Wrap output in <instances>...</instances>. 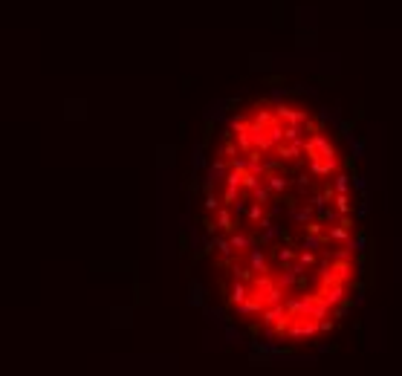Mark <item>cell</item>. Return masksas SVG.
Listing matches in <instances>:
<instances>
[{"label":"cell","mask_w":402,"mask_h":376,"mask_svg":"<svg viewBox=\"0 0 402 376\" xmlns=\"http://www.w3.org/2000/svg\"><path fill=\"white\" fill-rule=\"evenodd\" d=\"M226 339L235 342V339H237V330H235V327H226Z\"/></svg>","instance_id":"ab89813d"},{"label":"cell","mask_w":402,"mask_h":376,"mask_svg":"<svg viewBox=\"0 0 402 376\" xmlns=\"http://www.w3.org/2000/svg\"><path fill=\"white\" fill-rule=\"evenodd\" d=\"M321 243H327V240H324V235H309V232H307V237L301 240V249L318 252V249H321Z\"/></svg>","instance_id":"ffe728a7"},{"label":"cell","mask_w":402,"mask_h":376,"mask_svg":"<svg viewBox=\"0 0 402 376\" xmlns=\"http://www.w3.org/2000/svg\"><path fill=\"white\" fill-rule=\"evenodd\" d=\"M237 154H240V151H237V145H235V142H229V136H226V139H223V145H220V157H223V159H232V157H237Z\"/></svg>","instance_id":"4316f807"},{"label":"cell","mask_w":402,"mask_h":376,"mask_svg":"<svg viewBox=\"0 0 402 376\" xmlns=\"http://www.w3.org/2000/svg\"><path fill=\"white\" fill-rule=\"evenodd\" d=\"M315 260H318V258H315V252H309V249H301V255H298V263H304V266H312V263H315Z\"/></svg>","instance_id":"1f68e13d"},{"label":"cell","mask_w":402,"mask_h":376,"mask_svg":"<svg viewBox=\"0 0 402 376\" xmlns=\"http://www.w3.org/2000/svg\"><path fill=\"white\" fill-rule=\"evenodd\" d=\"M232 272H235V278H237V281H252V278H255V272H252V269H249L246 263H237V260H235V263H232Z\"/></svg>","instance_id":"44dd1931"},{"label":"cell","mask_w":402,"mask_h":376,"mask_svg":"<svg viewBox=\"0 0 402 376\" xmlns=\"http://www.w3.org/2000/svg\"><path fill=\"white\" fill-rule=\"evenodd\" d=\"M286 315V307H284V301L281 304H269V307H263L260 310V321H263V327H272L275 321H281Z\"/></svg>","instance_id":"9c48e42d"},{"label":"cell","mask_w":402,"mask_h":376,"mask_svg":"<svg viewBox=\"0 0 402 376\" xmlns=\"http://www.w3.org/2000/svg\"><path fill=\"white\" fill-rule=\"evenodd\" d=\"M315 217L318 220H324V223H339V212H333V209H330V206H327V209H324V212H321V214H315Z\"/></svg>","instance_id":"4dcf8cb0"},{"label":"cell","mask_w":402,"mask_h":376,"mask_svg":"<svg viewBox=\"0 0 402 376\" xmlns=\"http://www.w3.org/2000/svg\"><path fill=\"white\" fill-rule=\"evenodd\" d=\"M275 119L284 122V125H307L309 116H307V110H298V107H289V104L281 101L275 107Z\"/></svg>","instance_id":"3957f363"},{"label":"cell","mask_w":402,"mask_h":376,"mask_svg":"<svg viewBox=\"0 0 402 376\" xmlns=\"http://www.w3.org/2000/svg\"><path fill=\"white\" fill-rule=\"evenodd\" d=\"M304 154H307V159H315V157L330 159V157H336V148L330 145V139L321 130H315L309 139H304Z\"/></svg>","instance_id":"6da1fadb"},{"label":"cell","mask_w":402,"mask_h":376,"mask_svg":"<svg viewBox=\"0 0 402 376\" xmlns=\"http://www.w3.org/2000/svg\"><path fill=\"white\" fill-rule=\"evenodd\" d=\"M235 145H237V151H240V154L252 151V136H249V125L243 127V130H235Z\"/></svg>","instance_id":"2e32d148"},{"label":"cell","mask_w":402,"mask_h":376,"mask_svg":"<svg viewBox=\"0 0 402 376\" xmlns=\"http://www.w3.org/2000/svg\"><path fill=\"white\" fill-rule=\"evenodd\" d=\"M249 252V269L252 272H269V260H266V255H263V249H258V246H252Z\"/></svg>","instance_id":"ba28073f"},{"label":"cell","mask_w":402,"mask_h":376,"mask_svg":"<svg viewBox=\"0 0 402 376\" xmlns=\"http://www.w3.org/2000/svg\"><path fill=\"white\" fill-rule=\"evenodd\" d=\"M229 243H232V249H237V252H246L252 249V246H258V240L255 237H249L246 232H229Z\"/></svg>","instance_id":"30bf717a"},{"label":"cell","mask_w":402,"mask_h":376,"mask_svg":"<svg viewBox=\"0 0 402 376\" xmlns=\"http://www.w3.org/2000/svg\"><path fill=\"white\" fill-rule=\"evenodd\" d=\"M324 240H327V243H330V240H333V243H347V240H350V229H347V226H333V223H330V229H327V232H324Z\"/></svg>","instance_id":"4fadbf2b"},{"label":"cell","mask_w":402,"mask_h":376,"mask_svg":"<svg viewBox=\"0 0 402 376\" xmlns=\"http://www.w3.org/2000/svg\"><path fill=\"white\" fill-rule=\"evenodd\" d=\"M214 249L220 252L223 258H229V260H232V255H235L232 243H229V237H214Z\"/></svg>","instance_id":"d4e9b609"},{"label":"cell","mask_w":402,"mask_h":376,"mask_svg":"<svg viewBox=\"0 0 402 376\" xmlns=\"http://www.w3.org/2000/svg\"><path fill=\"white\" fill-rule=\"evenodd\" d=\"M243 212H246V197H237V200L232 203V214H235V217H240Z\"/></svg>","instance_id":"e575fe53"},{"label":"cell","mask_w":402,"mask_h":376,"mask_svg":"<svg viewBox=\"0 0 402 376\" xmlns=\"http://www.w3.org/2000/svg\"><path fill=\"white\" fill-rule=\"evenodd\" d=\"M269 122H275V113H269L266 107H260V104H258V113L252 116V125H260V127H266V125H269Z\"/></svg>","instance_id":"d6986e66"},{"label":"cell","mask_w":402,"mask_h":376,"mask_svg":"<svg viewBox=\"0 0 402 376\" xmlns=\"http://www.w3.org/2000/svg\"><path fill=\"white\" fill-rule=\"evenodd\" d=\"M301 275H307V266L304 263H284V269H281V275L275 278V283H278L281 289H292L295 283H298V278Z\"/></svg>","instance_id":"7a4b0ae2"},{"label":"cell","mask_w":402,"mask_h":376,"mask_svg":"<svg viewBox=\"0 0 402 376\" xmlns=\"http://www.w3.org/2000/svg\"><path fill=\"white\" fill-rule=\"evenodd\" d=\"M237 197H240V188H232V186H226V191H223V203H226V206H232V203H235Z\"/></svg>","instance_id":"f546056e"},{"label":"cell","mask_w":402,"mask_h":376,"mask_svg":"<svg viewBox=\"0 0 402 376\" xmlns=\"http://www.w3.org/2000/svg\"><path fill=\"white\" fill-rule=\"evenodd\" d=\"M235 310H237V315H240V318L260 315V310H263V301H260V295H255V292L249 289V295L240 301V304H235Z\"/></svg>","instance_id":"8992f818"},{"label":"cell","mask_w":402,"mask_h":376,"mask_svg":"<svg viewBox=\"0 0 402 376\" xmlns=\"http://www.w3.org/2000/svg\"><path fill=\"white\" fill-rule=\"evenodd\" d=\"M203 206H206V212H217V209H220V200H217L214 191H206V200H203Z\"/></svg>","instance_id":"f1b7e54d"},{"label":"cell","mask_w":402,"mask_h":376,"mask_svg":"<svg viewBox=\"0 0 402 376\" xmlns=\"http://www.w3.org/2000/svg\"><path fill=\"white\" fill-rule=\"evenodd\" d=\"M289 214H292V220H295V223H309V220L315 217V209H312V206H292V209H289Z\"/></svg>","instance_id":"5bb4252c"},{"label":"cell","mask_w":402,"mask_h":376,"mask_svg":"<svg viewBox=\"0 0 402 376\" xmlns=\"http://www.w3.org/2000/svg\"><path fill=\"white\" fill-rule=\"evenodd\" d=\"M246 295H249V283H246V281H237V278H235V283H232V295H229V301H232V304H240V301H243Z\"/></svg>","instance_id":"9a60e30c"},{"label":"cell","mask_w":402,"mask_h":376,"mask_svg":"<svg viewBox=\"0 0 402 376\" xmlns=\"http://www.w3.org/2000/svg\"><path fill=\"white\" fill-rule=\"evenodd\" d=\"M339 168H341L339 157H330V159L315 157V159H309V174H312V177H330V174H336Z\"/></svg>","instance_id":"5b68a950"},{"label":"cell","mask_w":402,"mask_h":376,"mask_svg":"<svg viewBox=\"0 0 402 376\" xmlns=\"http://www.w3.org/2000/svg\"><path fill=\"white\" fill-rule=\"evenodd\" d=\"M347 246H350L353 252H365L368 240H365V235H359V237H350V240H347Z\"/></svg>","instance_id":"836d02e7"},{"label":"cell","mask_w":402,"mask_h":376,"mask_svg":"<svg viewBox=\"0 0 402 376\" xmlns=\"http://www.w3.org/2000/svg\"><path fill=\"white\" fill-rule=\"evenodd\" d=\"M330 272H333V281H347L353 275V263L344 260V258H330Z\"/></svg>","instance_id":"52a82bcc"},{"label":"cell","mask_w":402,"mask_h":376,"mask_svg":"<svg viewBox=\"0 0 402 376\" xmlns=\"http://www.w3.org/2000/svg\"><path fill=\"white\" fill-rule=\"evenodd\" d=\"M301 133H304V125H284V142H298L304 139Z\"/></svg>","instance_id":"7402d4cb"},{"label":"cell","mask_w":402,"mask_h":376,"mask_svg":"<svg viewBox=\"0 0 402 376\" xmlns=\"http://www.w3.org/2000/svg\"><path fill=\"white\" fill-rule=\"evenodd\" d=\"M243 214H246V223H258V220L263 217V206H260V203H252V206H246Z\"/></svg>","instance_id":"484cf974"},{"label":"cell","mask_w":402,"mask_h":376,"mask_svg":"<svg viewBox=\"0 0 402 376\" xmlns=\"http://www.w3.org/2000/svg\"><path fill=\"white\" fill-rule=\"evenodd\" d=\"M217 229H223V232H235L240 223H237V217L232 214V209H217Z\"/></svg>","instance_id":"7c38bea8"},{"label":"cell","mask_w":402,"mask_h":376,"mask_svg":"<svg viewBox=\"0 0 402 376\" xmlns=\"http://www.w3.org/2000/svg\"><path fill=\"white\" fill-rule=\"evenodd\" d=\"M263 186L269 188L272 194H284V191L289 188V180L281 177V174H275V171H269V174H263Z\"/></svg>","instance_id":"8fae6325"},{"label":"cell","mask_w":402,"mask_h":376,"mask_svg":"<svg viewBox=\"0 0 402 376\" xmlns=\"http://www.w3.org/2000/svg\"><path fill=\"white\" fill-rule=\"evenodd\" d=\"M333 191H336V194H350V177L336 171V174H333Z\"/></svg>","instance_id":"ac0fdd59"},{"label":"cell","mask_w":402,"mask_h":376,"mask_svg":"<svg viewBox=\"0 0 402 376\" xmlns=\"http://www.w3.org/2000/svg\"><path fill=\"white\" fill-rule=\"evenodd\" d=\"M309 183H312V180H309V174H301V177L295 180V188H298L301 194H307V191H309Z\"/></svg>","instance_id":"d590c367"},{"label":"cell","mask_w":402,"mask_h":376,"mask_svg":"<svg viewBox=\"0 0 402 376\" xmlns=\"http://www.w3.org/2000/svg\"><path fill=\"white\" fill-rule=\"evenodd\" d=\"M275 258H278V263L284 266V263H289V260L295 258V249H292V246H278V252H275Z\"/></svg>","instance_id":"83f0119b"},{"label":"cell","mask_w":402,"mask_h":376,"mask_svg":"<svg viewBox=\"0 0 402 376\" xmlns=\"http://www.w3.org/2000/svg\"><path fill=\"white\" fill-rule=\"evenodd\" d=\"M333 203L339 214H350V194H333Z\"/></svg>","instance_id":"cb8c5ba5"},{"label":"cell","mask_w":402,"mask_h":376,"mask_svg":"<svg viewBox=\"0 0 402 376\" xmlns=\"http://www.w3.org/2000/svg\"><path fill=\"white\" fill-rule=\"evenodd\" d=\"M260 180H263V177H258V174H252V171H243V174H240V188H243V191H252Z\"/></svg>","instance_id":"603a6c76"},{"label":"cell","mask_w":402,"mask_h":376,"mask_svg":"<svg viewBox=\"0 0 402 376\" xmlns=\"http://www.w3.org/2000/svg\"><path fill=\"white\" fill-rule=\"evenodd\" d=\"M362 151H365V145H362V142H353V154H356L353 159H359V157H362Z\"/></svg>","instance_id":"f35d334b"},{"label":"cell","mask_w":402,"mask_h":376,"mask_svg":"<svg viewBox=\"0 0 402 376\" xmlns=\"http://www.w3.org/2000/svg\"><path fill=\"white\" fill-rule=\"evenodd\" d=\"M304 226H307V232L309 235H324V220H309V223H304Z\"/></svg>","instance_id":"d6a6232c"},{"label":"cell","mask_w":402,"mask_h":376,"mask_svg":"<svg viewBox=\"0 0 402 376\" xmlns=\"http://www.w3.org/2000/svg\"><path fill=\"white\" fill-rule=\"evenodd\" d=\"M318 330H324V333H330V330H333V321H327V318H321V321H318Z\"/></svg>","instance_id":"74e56055"},{"label":"cell","mask_w":402,"mask_h":376,"mask_svg":"<svg viewBox=\"0 0 402 376\" xmlns=\"http://www.w3.org/2000/svg\"><path fill=\"white\" fill-rule=\"evenodd\" d=\"M194 165H197V168H203V165H206V157H203V151H200V148H197V154H194Z\"/></svg>","instance_id":"8d00e7d4"},{"label":"cell","mask_w":402,"mask_h":376,"mask_svg":"<svg viewBox=\"0 0 402 376\" xmlns=\"http://www.w3.org/2000/svg\"><path fill=\"white\" fill-rule=\"evenodd\" d=\"M312 301H315V295H289V298H284V307L289 315H309Z\"/></svg>","instance_id":"277c9868"},{"label":"cell","mask_w":402,"mask_h":376,"mask_svg":"<svg viewBox=\"0 0 402 376\" xmlns=\"http://www.w3.org/2000/svg\"><path fill=\"white\" fill-rule=\"evenodd\" d=\"M249 194H252V203H260V206H263V203H269V197H272V191H269V188L263 186V180H260L258 186L252 188Z\"/></svg>","instance_id":"e0dca14e"}]
</instances>
